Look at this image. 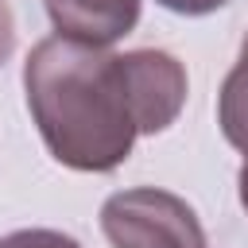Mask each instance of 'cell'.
I'll return each mask as SVG.
<instances>
[{
	"instance_id": "6da1fadb",
	"label": "cell",
	"mask_w": 248,
	"mask_h": 248,
	"mask_svg": "<svg viewBox=\"0 0 248 248\" xmlns=\"http://www.w3.org/2000/svg\"><path fill=\"white\" fill-rule=\"evenodd\" d=\"M23 93L46 151L74 170H116L136 143L120 54L50 35L23 62Z\"/></svg>"
},
{
	"instance_id": "8992f818",
	"label": "cell",
	"mask_w": 248,
	"mask_h": 248,
	"mask_svg": "<svg viewBox=\"0 0 248 248\" xmlns=\"http://www.w3.org/2000/svg\"><path fill=\"white\" fill-rule=\"evenodd\" d=\"M0 248H81V244L58 229H19L0 236Z\"/></svg>"
},
{
	"instance_id": "9c48e42d",
	"label": "cell",
	"mask_w": 248,
	"mask_h": 248,
	"mask_svg": "<svg viewBox=\"0 0 248 248\" xmlns=\"http://www.w3.org/2000/svg\"><path fill=\"white\" fill-rule=\"evenodd\" d=\"M236 190H240V205L248 209V159H244V167H240V174H236Z\"/></svg>"
},
{
	"instance_id": "5b68a950",
	"label": "cell",
	"mask_w": 248,
	"mask_h": 248,
	"mask_svg": "<svg viewBox=\"0 0 248 248\" xmlns=\"http://www.w3.org/2000/svg\"><path fill=\"white\" fill-rule=\"evenodd\" d=\"M217 124L225 132V140L244 151L248 159V35L240 43V58L236 66L229 70L225 85H221V97H217Z\"/></svg>"
},
{
	"instance_id": "3957f363",
	"label": "cell",
	"mask_w": 248,
	"mask_h": 248,
	"mask_svg": "<svg viewBox=\"0 0 248 248\" xmlns=\"http://www.w3.org/2000/svg\"><path fill=\"white\" fill-rule=\"evenodd\" d=\"M124 81H128V101L136 116L140 136H155L170 128L186 105V70L174 54L167 50H128L120 54Z\"/></svg>"
},
{
	"instance_id": "277c9868",
	"label": "cell",
	"mask_w": 248,
	"mask_h": 248,
	"mask_svg": "<svg viewBox=\"0 0 248 248\" xmlns=\"http://www.w3.org/2000/svg\"><path fill=\"white\" fill-rule=\"evenodd\" d=\"M54 31L85 46H112L140 23V0H43Z\"/></svg>"
},
{
	"instance_id": "ba28073f",
	"label": "cell",
	"mask_w": 248,
	"mask_h": 248,
	"mask_svg": "<svg viewBox=\"0 0 248 248\" xmlns=\"http://www.w3.org/2000/svg\"><path fill=\"white\" fill-rule=\"evenodd\" d=\"M12 50H16V19H12L8 0H0V66L12 58Z\"/></svg>"
},
{
	"instance_id": "52a82bcc",
	"label": "cell",
	"mask_w": 248,
	"mask_h": 248,
	"mask_svg": "<svg viewBox=\"0 0 248 248\" xmlns=\"http://www.w3.org/2000/svg\"><path fill=\"white\" fill-rule=\"evenodd\" d=\"M167 12H178V16H209L217 8H225L229 0H159Z\"/></svg>"
},
{
	"instance_id": "7a4b0ae2",
	"label": "cell",
	"mask_w": 248,
	"mask_h": 248,
	"mask_svg": "<svg viewBox=\"0 0 248 248\" xmlns=\"http://www.w3.org/2000/svg\"><path fill=\"white\" fill-rule=\"evenodd\" d=\"M101 229L112 248H205L198 213L170 190L136 186L101 205Z\"/></svg>"
}]
</instances>
